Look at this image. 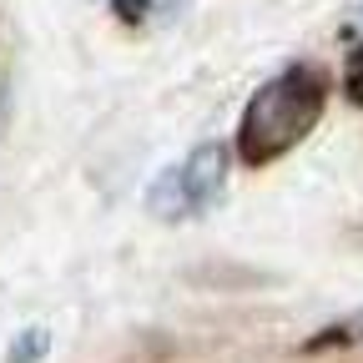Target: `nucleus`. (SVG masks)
Here are the masks:
<instances>
[{
  "mask_svg": "<svg viewBox=\"0 0 363 363\" xmlns=\"http://www.w3.org/2000/svg\"><path fill=\"white\" fill-rule=\"evenodd\" d=\"M358 348H363V308L333 318V323H323V328L303 343V353H358Z\"/></svg>",
  "mask_w": 363,
  "mask_h": 363,
  "instance_id": "obj_3",
  "label": "nucleus"
},
{
  "mask_svg": "<svg viewBox=\"0 0 363 363\" xmlns=\"http://www.w3.org/2000/svg\"><path fill=\"white\" fill-rule=\"evenodd\" d=\"M343 35H348V45H358V51H363V6H353V11H348Z\"/></svg>",
  "mask_w": 363,
  "mask_h": 363,
  "instance_id": "obj_4",
  "label": "nucleus"
},
{
  "mask_svg": "<svg viewBox=\"0 0 363 363\" xmlns=\"http://www.w3.org/2000/svg\"><path fill=\"white\" fill-rule=\"evenodd\" d=\"M227 187V147L202 142L182 157L177 167L157 172L152 187H147V212L162 222H182V217H197L207 212Z\"/></svg>",
  "mask_w": 363,
  "mask_h": 363,
  "instance_id": "obj_2",
  "label": "nucleus"
},
{
  "mask_svg": "<svg viewBox=\"0 0 363 363\" xmlns=\"http://www.w3.org/2000/svg\"><path fill=\"white\" fill-rule=\"evenodd\" d=\"M323 111H328V76L323 71L293 66L283 76H272L242 106L238 157L252 162V167H267V162L288 157L298 142H308V131L323 121Z\"/></svg>",
  "mask_w": 363,
  "mask_h": 363,
  "instance_id": "obj_1",
  "label": "nucleus"
}]
</instances>
